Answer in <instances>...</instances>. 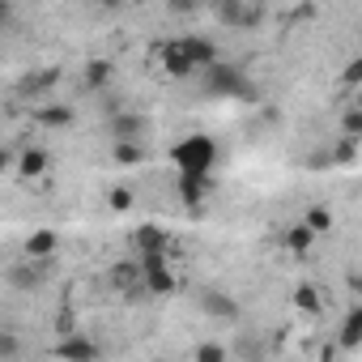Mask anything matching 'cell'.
I'll use <instances>...</instances> for the list:
<instances>
[{"label": "cell", "instance_id": "cell-2", "mask_svg": "<svg viewBox=\"0 0 362 362\" xmlns=\"http://www.w3.org/2000/svg\"><path fill=\"white\" fill-rule=\"evenodd\" d=\"M205 90L209 94H226V98H256V86L235 64H222V60L205 69Z\"/></svg>", "mask_w": 362, "mask_h": 362}, {"label": "cell", "instance_id": "cell-31", "mask_svg": "<svg viewBox=\"0 0 362 362\" xmlns=\"http://www.w3.org/2000/svg\"><path fill=\"white\" fill-rule=\"evenodd\" d=\"M132 5H145V0H132Z\"/></svg>", "mask_w": 362, "mask_h": 362}, {"label": "cell", "instance_id": "cell-1", "mask_svg": "<svg viewBox=\"0 0 362 362\" xmlns=\"http://www.w3.org/2000/svg\"><path fill=\"white\" fill-rule=\"evenodd\" d=\"M170 162H175L179 170H214V162H218V141L205 136V132H192V136H184V141L170 149Z\"/></svg>", "mask_w": 362, "mask_h": 362}, {"label": "cell", "instance_id": "cell-24", "mask_svg": "<svg viewBox=\"0 0 362 362\" xmlns=\"http://www.w3.org/2000/svg\"><path fill=\"white\" fill-rule=\"evenodd\" d=\"M341 86H362V56L341 69Z\"/></svg>", "mask_w": 362, "mask_h": 362}, {"label": "cell", "instance_id": "cell-21", "mask_svg": "<svg viewBox=\"0 0 362 362\" xmlns=\"http://www.w3.org/2000/svg\"><path fill=\"white\" fill-rule=\"evenodd\" d=\"M303 222H307V226H311L315 235H328V230H332V214H328L324 205H315V209H307V218H303Z\"/></svg>", "mask_w": 362, "mask_h": 362}, {"label": "cell", "instance_id": "cell-4", "mask_svg": "<svg viewBox=\"0 0 362 362\" xmlns=\"http://www.w3.org/2000/svg\"><path fill=\"white\" fill-rule=\"evenodd\" d=\"M209 5H214V18L222 22V26H230V30H252L256 22H260V13L247 5V0H209Z\"/></svg>", "mask_w": 362, "mask_h": 362}, {"label": "cell", "instance_id": "cell-7", "mask_svg": "<svg viewBox=\"0 0 362 362\" xmlns=\"http://www.w3.org/2000/svg\"><path fill=\"white\" fill-rule=\"evenodd\" d=\"M201 311L205 315H214V320H239V303L230 298V294H222V290H201Z\"/></svg>", "mask_w": 362, "mask_h": 362}, {"label": "cell", "instance_id": "cell-9", "mask_svg": "<svg viewBox=\"0 0 362 362\" xmlns=\"http://www.w3.org/2000/svg\"><path fill=\"white\" fill-rule=\"evenodd\" d=\"M47 264H52V260H39V269H35V256H30L26 264H13V269H9V286H13V290H35V286L43 281Z\"/></svg>", "mask_w": 362, "mask_h": 362}, {"label": "cell", "instance_id": "cell-10", "mask_svg": "<svg viewBox=\"0 0 362 362\" xmlns=\"http://www.w3.org/2000/svg\"><path fill=\"white\" fill-rule=\"evenodd\" d=\"M56 354H60V358H73V362H90V358H98V345L86 341V337H73V332H69V337L56 345Z\"/></svg>", "mask_w": 362, "mask_h": 362}, {"label": "cell", "instance_id": "cell-6", "mask_svg": "<svg viewBox=\"0 0 362 362\" xmlns=\"http://www.w3.org/2000/svg\"><path fill=\"white\" fill-rule=\"evenodd\" d=\"M132 247H136V256H153V252L170 256V235L162 226H136L132 230Z\"/></svg>", "mask_w": 362, "mask_h": 362}, {"label": "cell", "instance_id": "cell-28", "mask_svg": "<svg viewBox=\"0 0 362 362\" xmlns=\"http://www.w3.org/2000/svg\"><path fill=\"white\" fill-rule=\"evenodd\" d=\"M345 132H349V136H362V111H349V115H345Z\"/></svg>", "mask_w": 362, "mask_h": 362}, {"label": "cell", "instance_id": "cell-11", "mask_svg": "<svg viewBox=\"0 0 362 362\" xmlns=\"http://www.w3.org/2000/svg\"><path fill=\"white\" fill-rule=\"evenodd\" d=\"M184 47H188V56L197 60V69H209V64H218V60H222L214 39H201V35H192V39H184Z\"/></svg>", "mask_w": 362, "mask_h": 362}, {"label": "cell", "instance_id": "cell-17", "mask_svg": "<svg viewBox=\"0 0 362 362\" xmlns=\"http://www.w3.org/2000/svg\"><path fill=\"white\" fill-rule=\"evenodd\" d=\"M311 243H315V230H311L307 222H298V226L286 230V247H290V252H311Z\"/></svg>", "mask_w": 362, "mask_h": 362}, {"label": "cell", "instance_id": "cell-13", "mask_svg": "<svg viewBox=\"0 0 362 362\" xmlns=\"http://www.w3.org/2000/svg\"><path fill=\"white\" fill-rule=\"evenodd\" d=\"M35 124H43V128H69V124H77V111L73 107H39Z\"/></svg>", "mask_w": 362, "mask_h": 362}, {"label": "cell", "instance_id": "cell-23", "mask_svg": "<svg viewBox=\"0 0 362 362\" xmlns=\"http://www.w3.org/2000/svg\"><path fill=\"white\" fill-rule=\"evenodd\" d=\"M111 209L115 214H128L132 209V188H111Z\"/></svg>", "mask_w": 362, "mask_h": 362}, {"label": "cell", "instance_id": "cell-3", "mask_svg": "<svg viewBox=\"0 0 362 362\" xmlns=\"http://www.w3.org/2000/svg\"><path fill=\"white\" fill-rule=\"evenodd\" d=\"M107 281H111L124 298H141V294H149V290H145V264H141V256H136V260H119V264H111Z\"/></svg>", "mask_w": 362, "mask_h": 362}, {"label": "cell", "instance_id": "cell-18", "mask_svg": "<svg viewBox=\"0 0 362 362\" xmlns=\"http://www.w3.org/2000/svg\"><path fill=\"white\" fill-rule=\"evenodd\" d=\"M358 341H362V307H349L341 324V345H358Z\"/></svg>", "mask_w": 362, "mask_h": 362}, {"label": "cell", "instance_id": "cell-16", "mask_svg": "<svg viewBox=\"0 0 362 362\" xmlns=\"http://www.w3.org/2000/svg\"><path fill=\"white\" fill-rule=\"evenodd\" d=\"M18 170H22L26 179L43 175V170H47V149H26V153L18 158Z\"/></svg>", "mask_w": 362, "mask_h": 362}, {"label": "cell", "instance_id": "cell-20", "mask_svg": "<svg viewBox=\"0 0 362 362\" xmlns=\"http://www.w3.org/2000/svg\"><path fill=\"white\" fill-rule=\"evenodd\" d=\"M145 158V145L141 141H115V162L119 166H136Z\"/></svg>", "mask_w": 362, "mask_h": 362}, {"label": "cell", "instance_id": "cell-27", "mask_svg": "<svg viewBox=\"0 0 362 362\" xmlns=\"http://www.w3.org/2000/svg\"><path fill=\"white\" fill-rule=\"evenodd\" d=\"M222 354H226L222 345H201V349H197V358H201V362H218Z\"/></svg>", "mask_w": 362, "mask_h": 362}, {"label": "cell", "instance_id": "cell-19", "mask_svg": "<svg viewBox=\"0 0 362 362\" xmlns=\"http://www.w3.org/2000/svg\"><path fill=\"white\" fill-rule=\"evenodd\" d=\"M107 81H111V60H90L86 64V86L90 90H103Z\"/></svg>", "mask_w": 362, "mask_h": 362}, {"label": "cell", "instance_id": "cell-26", "mask_svg": "<svg viewBox=\"0 0 362 362\" xmlns=\"http://www.w3.org/2000/svg\"><path fill=\"white\" fill-rule=\"evenodd\" d=\"M166 9L170 13H192V9H201V0H166Z\"/></svg>", "mask_w": 362, "mask_h": 362}, {"label": "cell", "instance_id": "cell-5", "mask_svg": "<svg viewBox=\"0 0 362 362\" xmlns=\"http://www.w3.org/2000/svg\"><path fill=\"white\" fill-rule=\"evenodd\" d=\"M209 192H214L209 170H179V197H184V205H201Z\"/></svg>", "mask_w": 362, "mask_h": 362}, {"label": "cell", "instance_id": "cell-29", "mask_svg": "<svg viewBox=\"0 0 362 362\" xmlns=\"http://www.w3.org/2000/svg\"><path fill=\"white\" fill-rule=\"evenodd\" d=\"M332 158H337V162H349V158H354V141H337Z\"/></svg>", "mask_w": 362, "mask_h": 362}, {"label": "cell", "instance_id": "cell-15", "mask_svg": "<svg viewBox=\"0 0 362 362\" xmlns=\"http://www.w3.org/2000/svg\"><path fill=\"white\" fill-rule=\"evenodd\" d=\"M115 141H141V132H145V119L141 115H115Z\"/></svg>", "mask_w": 362, "mask_h": 362}, {"label": "cell", "instance_id": "cell-14", "mask_svg": "<svg viewBox=\"0 0 362 362\" xmlns=\"http://www.w3.org/2000/svg\"><path fill=\"white\" fill-rule=\"evenodd\" d=\"M52 252H56V235H52V230H35V235L26 239V256H35V260H52Z\"/></svg>", "mask_w": 362, "mask_h": 362}, {"label": "cell", "instance_id": "cell-25", "mask_svg": "<svg viewBox=\"0 0 362 362\" xmlns=\"http://www.w3.org/2000/svg\"><path fill=\"white\" fill-rule=\"evenodd\" d=\"M18 354V341H13V332H0V362H9Z\"/></svg>", "mask_w": 362, "mask_h": 362}, {"label": "cell", "instance_id": "cell-22", "mask_svg": "<svg viewBox=\"0 0 362 362\" xmlns=\"http://www.w3.org/2000/svg\"><path fill=\"white\" fill-rule=\"evenodd\" d=\"M294 307L315 315V311H320V290H315V286H298V290H294Z\"/></svg>", "mask_w": 362, "mask_h": 362}, {"label": "cell", "instance_id": "cell-12", "mask_svg": "<svg viewBox=\"0 0 362 362\" xmlns=\"http://www.w3.org/2000/svg\"><path fill=\"white\" fill-rule=\"evenodd\" d=\"M60 81V73L56 69H43V73H30L22 86H18V94L22 98H39V94H47V86H56Z\"/></svg>", "mask_w": 362, "mask_h": 362}, {"label": "cell", "instance_id": "cell-30", "mask_svg": "<svg viewBox=\"0 0 362 362\" xmlns=\"http://www.w3.org/2000/svg\"><path fill=\"white\" fill-rule=\"evenodd\" d=\"M103 5H107V9H115V5H119V0H103Z\"/></svg>", "mask_w": 362, "mask_h": 362}, {"label": "cell", "instance_id": "cell-8", "mask_svg": "<svg viewBox=\"0 0 362 362\" xmlns=\"http://www.w3.org/2000/svg\"><path fill=\"white\" fill-rule=\"evenodd\" d=\"M162 69H166L170 77H188V73H197V60L188 56L184 39H179V43H166V47H162Z\"/></svg>", "mask_w": 362, "mask_h": 362}]
</instances>
